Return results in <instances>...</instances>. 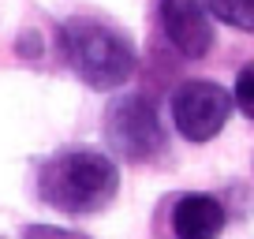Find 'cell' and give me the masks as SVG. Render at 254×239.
<instances>
[{"mask_svg":"<svg viewBox=\"0 0 254 239\" xmlns=\"http://www.w3.org/2000/svg\"><path fill=\"white\" fill-rule=\"evenodd\" d=\"M236 97L213 79H183L180 86L168 94V116L172 127L183 142H213L232 120Z\"/></svg>","mask_w":254,"mask_h":239,"instance_id":"cell-4","label":"cell"},{"mask_svg":"<svg viewBox=\"0 0 254 239\" xmlns=\"http://www.w3.org/2000/svg\"><path fill=\"white\" fill-rule=\"evenodd\" d=\"M60 53L90 90H120L138 71V53L124 30L97 15H71L60 23Z\"/></svg>","mask_w":254,"mask_h":239,"instance_id":"cell-2","label":"cell"},{"mask_svg":"<svg viewBox=\"0 0 254 239\" xmlns=\"http://www.w3.org/2000/svg\"><path fill=\"white\" fill-rule=\"evenodd\" d=\"M105 150L124 165L161 168L172 165V135L150 94H116L105 105Z\"/></svg>","mask_w":254,"mask_h":239,"instance_id":"cell-3","label":"cell"},{"mask_svg":"<svg viewBox=\"0 0 254 239\" xmlns=\"http://www.w3.org/2000/svg\"><path fill=\"white\" fill-rule=\"evenodd\" d=\"M232 97H236V109H239V112H243V116L254 123V60L239 67L236 86H232Z\"/></svg>","mask_w":254,"mask_h":239,"instance_id":"cell-8","label":"cell"},{"mask_svg":"<svg viewBox=\"0 0 254 239\" xmlns=\"http://www.w3.org/2000/svg\"><path fill=\"white\" fill-rule=\"evenodd\" d=\"M228 228V206L209 191H168L153 206V239H221Z\"/></svg>","mask_w":254,"mask_h":239,"instance_id":"cell-5","label":"cell"},{"mask_svg":"<svg viewBox=\"0 0 254 239\" xmlns=\"http://www.w3.org/2000/svg\"><path fill=\"white\" fill-rule=\"evenodd\" d=\"M23 239H90V236L71 228H56V224H30V228H23Z\"/></svg>","mask_w":254,"mask_h":239,"instance_id":"cell-9","label":"cell"},{"mask_svg":"<svg viewBox=\"0 0 254 239\" xmlns=\"http://www.w3.org/2000/svg\"><path fill=\"white\" fill-rule=\"evenodd\" d=\"M34 194L53 213L71 221L97 217L120 194V165L109 150L86 142H71L45 153L34 172Z\"/></svg>","mask_w":254,"mask_h":239,"instance_id":"cell-1","label":"cell"},{"mask_svg":"<svg viewBox=\"0 0 254 239\" xmlns=\"http://www.w3.org/2000/svg\"><path fill=\"white\" fill-rule=\"evenodd\" d=\"M161 30L165 41L183 56V60H202L213 49V23H209L206 0H161Z\"/></svg>","mask_w":254,"mask_h":239,"instance_id":"cell-6","label":"cell"},{"mask_svg":"<svg viewBox=\"0 0 254 239\" xmlns=\"http://www.w3.org/2000/svg\"><path fill=\"white\" fill-rule=\"evenodd\" d=\"M209 15L232 30L254 34V0H206Z\"/></svg>","mask_w":254,"mask_h":239,"instance_id":"cell-7","label":"cell"}]
</instances>
